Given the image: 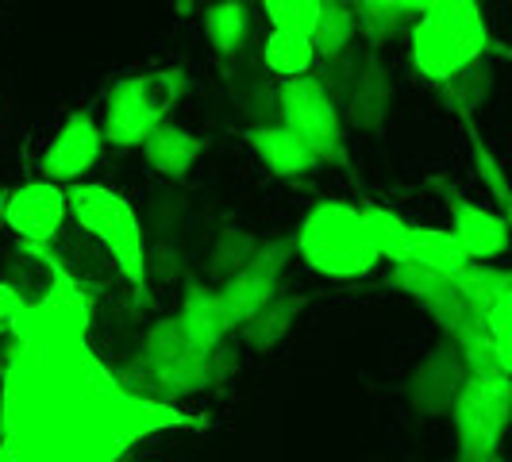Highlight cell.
Segmentation results:
<instances>
[{"mask_svg":"<svg viewBox=\"0 0 512 462\" xmlns=\"http://www.w3.org/2000/svg\"><path fill=\"white\" fill-rule=\"evenodd\" d=\"M58 270L51 301L12 328L0 393V462H124L154 432L189 428L174 405L128 393L85 339L89 305Z\"/></svg>","mask_w":512,"mask_h":462,"instance_id":"1","label":"cell"},{"mask_svg":"<svg viewBox=\"0 0 512 462\" xmlns=\"http://www.w3.org/2000/svg\"><path fill=\"white\" fill-rule=\"evenodd\" d=\"M66 212L74 216L77 231L93 239L112 266L128 278L139 305H151V266H147V231L139 224L135 208L124 193L97 185V181H77L66 189Z\"/></svg>","mask_w":512,"mask_h":462,"instance_id":"2","label":"cell"},{"mask_svg":"<svg viewBox=\"0 0 512 462\" xmlns=\"http://www.w3.org/2000/svg\"><path fill=\"white\" fill-rule=\"evenodd\" d=\"M489 27L482 16V4L474 0H424L420 16L412 20V70L443 85L447 77H455L466 70L470 62L489 54Z\"/></svg>","mask_w":512,"mask_h":462,"instance_id":"3","label":"cell"},{"mask_svg":"<svg viewBox=\"0 0 512 462\" xmlns=\"http://www.w3.org/2000/svg\"><path fill=\"white\" fill-rule=\"evenodd\" d=\"M120 385L135 397H151L162 405H174L181 397H193L201 389H212L208 374V355L189 343L181 332L178 316H166L147 328L143 351L128 370H116Z\"/></svg>","mask_w":512,"mask_h":462,"instance_id":"4","label":"cell"},{"mask_svg":"<svg viewBox=\"0 0 512 462\" xmlns=\"http://www.w3.org/2000/svg\"><path fill=\"white\" fill-rule=\"evenodd\" d=\"M293 251L308 270L335 282L366 278L382 262L366 235L362 208L347 201H316L308 208L301 228L293 231Z\"/></svg>","mask_w":512,"mask_h":462,"instance_id":"5","label":"cell"},{"mask_svg":"<svg viewBox=\"0 0 512 462\" xmlns=\"http://www.w3.org/2000/svg\"><path fill=\"white\" fill-rule=\"evenodd\" d=\"M185 85H189V77H185L181 66L116 81L112 93H108V104H104V143H112V147H143V139L158 124H166V116L181 101Z\"/></svg>","mask_w":512,"mask_h":462,"instance_id":"6","label":"cell"},{"mask_svg":"<svg viewBox=\"0 0 512 462\" xmlns=\"http://www.w3.org/2000/svg\"><path fill=\"white\" fill-rule=\"evenodd\" d=\"M447 416L459 436V462H489L509 432L512 378L509 374H470Z\"/></svg>","mask_w":512,"mask_h":462,"instance_id":"7","label":"cell"},{"mask_svg":"<svg viewBox=\"0 0 512 462\" xmlns=\"http://www.w3.org/2000/svg\"><path fill=\"white\" fill-rule=\"evenodd\" d=\"M278 124L293 131L316 162H328L339 170L351 166L343 112L324 97V89L312 77H293L278 85Z\"/></svg>","mask_w":512,"mask_h":462,"instance_id":"8","label":"cell"},{"mask_svg":"<svg viewBox=\"0 0 512 462\" xmlns=\"http://www.w3.org/2000/svg\"><path fill=\"white\" fill-rule=\"evenodd\" d=\"M293 255H297V251H293V235L262 239L258 251L251 255V262H247L239 274H231L228 282H220L212 289L216 312H220V320H224L228 332L243 328L258 308L278 293V282H282L285 266L293 262Z\"/></svg>","mask_w":512,"mask_h":462,"instance_id":"9","label":"cell"},{"mask_svg":"<svg viewBox=\"0 0 512 462\" xmlns=\"http://www.w3.org/2000/svg\"><path fill=\"white\" fill-rule=\"evenodd\" d=\"M385 285H393L397 293L412 297V301L439 324L443 339H451V343H459L474 324H482V320L459 301V293H455L451 278L432 274V270H424V266H416V262H397V266H389Z\"/></svg>","mask_w":512,"mask_h":462,"instance_id":"10","label":"cell"},{"mask_svg":"<svg viewBox=\"0 0 512 462\" xmlns=\"http://www.w3.org/2000/svg\"><path fill=\"white\" fill-rule=\"evenodd\" d=\"M66 189L51 181H27L20 189H8L4 228L27 247H51L66 224Z\"/></svg>","mask_w":512,"mask_h":462,"instance_id":"11","label":"cell"},{"mask_svg":"<svg viewBox=\"0 0 512 462\" xmlns=\"http://www.w3.org/2000/svg\"><path fill=\"white\" fill-rule=\"evenodd\" d=\"M443 201H447V212H451V235L462 247V255L470 262H489V258L505 255L509 251V216L493 212L486 205H474L470 197H462L455 185L447 181H432Z\"/></svg>","mask_w":512,"mask_h":462,"instance_id":"12","label":"cell"},{"mask_svg":"<svg viewBox=\"0 0 512 462\" xmlns=\"http://www.w3.org/2000/svg\"><path fill=\"white\" fill-rule=\"evenodd\" d=\"M466 378L470 374H466V366L459 359V347L451 339H439L436 347H432V355L409 374L405 393H409L416 412H424V416H447Z\"/></svg>","mask_w":512,"mask_h":462,"instance_id":"13","label":"cell"},{"mask_svg":"<svg viewBox=\"0 0 512 462\" xmlns=\"http://www.w3.org/2000/svg\"><path fill=\"white\" fill-rule=\"evenodd\" d=\"M101 147H104L101 124L89 112H74L62 124V131L51 139V147H47L43 162H39L43 181H51V185L70 181V185H77V181L93 170V162L101 158Z\"/></svg>","mask_w":512,"mask_h":462,"instance_id":"14","label":"cell"},{"mask_svg":"<svg viewBox=\"0 0 512 462\" xmlns=\"http://www.w3.org/2000/svg\"><path fill=\"white\" fill-rule=\"evenodd\" d=\"M389 108H393V77L385 70L382 54L362 51L359 77H355V89H351L343 112L359 131H382L389 120Z\"/></svg>","mask_w":512,"mask_h":462,"instance_id":"15","label":"cell"},{"mask_svg":"<svg viewBox=\"0 0 512 462\" xmlns=\"http://www.w3.org/2000/svg\"><path fill=\"white\" fill-rule=\"evenodd\" d=\"M247 143L251 151L262 158V166L274 178H305L320 162L308 154V147L282 124H266V128H247Z\"/></svg>","mask_w":512,"mask_h":462,"instance_id":"16","label":"cell"},{"mask_svg":"<svg viewBox=\"0 0 512 462\" xmlns=\"http://www.w3.org/2000/svg\"><path fill=\"white\" fill-rule=\"evenodd\" d=\"M143 154H147L151 170H158L162 178L181 181L193 170V162L205 154V139L166 120V124H158V128L143 139Z\"/></svg>","mask_w":512,"mask_h":462,"instance_id":"17","label":"cell"},{"mask_svg":"<svg viewBox=\"0 0 512 462\" xmlns=\"http://www.w3.org/2000/svg\"><path fill=\"white\" fill-rule=\"evenodd\" d=\"M308 293H274L266 305L258 308L255 316L243 324V328H235L239 332V339L251 347V351H270V347H278L285 335H289V328L297 324V316L308 308Z\"/></svg>","mask_w":512,"mask_h":462,"instance_id":"18","label":"cell"},{"mask_svg":"<svg viewBox=\"0 0 512 462\" xmlns=\"http://www.w3.org/2000/svg\"><path fill=\"white\" fill-rule=\"evenodd\" d=\"M178 324H181V332L189 335V343H193L197 351H205V355L216 343L228 339V328H224V320H220V312H216V297H212V289H208L201 278H189V282H185Z\"/></svg>","mask_w":512,"mask_h":462,"instance_id":"19","label":"cell"},{"mask_svg":"<svg viewBox=\"0 0 512 462\" xmlns=\"http://www.w3.org/2000/svg\"><path fill=\"white\" fill-rule=\"evenodd\" d=\"M420 8L424 0H359L351 4V16H355V31L366 39V51H378L420 16Z\"/></svg>","mask_w":512,"mask_h":462,"instance_id":"20","label":"cell"},{"mask_svg":"<svg viewBox=\"0 0 512 462\" xmlns=\"http://www.w3.org/2000/svg\"><path fill=\"white\" fill-rule=\"evenodd\" d=\"M493 85H497V74H493V62L486 58H478V62H470L466 70H459L455 77H447L443 85H439V97L443 104L459 116V120H474V112L489 101V93H493Z\"/></svg>","mask_w":512,"mask_h":462,"instance_id":"21","label":"cell"},{"mask_svg":"<svg viewBox=\"0 0 512 462\" xmlns=\"http://www.w3.org/2000/svg\"><path fill=\"white\" fill-rule=\"evenodd\" d=\"M405 262H416L432 274H443V278H455L470 258L462 255V247L455 243V235L443 228H420V224H409V251H405Z\"/></svg>","mask_w":512,"mask_h":462,"instance_id":"22","label":"cell"},{"mask_svg":"<svg viewBox=\"0 0 512 462\" xmlns=\"http://www.w3.org/2000/svg\"><path fill=\"white\" fill-rule=\"evenodd\" d=\"M451 285H455L462 305L482 320L505 293H512V274L501 270V266H489V262H466L459 274L451 278Z\"/></svg>","mask_w":512,"mask_h":462,"instance_id":"23","label":"cell"},{"mask_svg":"<svg viewBox=\"0 0 512 462\" xmlns=\"http://www.w3.org/2000/svg\"><path fill=\"white\" fill-rule=\"evenodd\" d=\"M262 66L270 74H278L282 81L293 77H308L316 66V51L305 35H289V31H270L262 39Z\"/></svg>","mask_w":512,"mask_h":462,"instance_id":"24","label":"cell"},{"mask_svg":"<svg viewBox=\"0 0 512 462\" xmlns=\"http://www.w3.org/2000/svg\"><path fill=\"white\" fill-rule=\"evenodd\" d=\"M205 35L220 54H239L251 35V8L243 0H220L205 8Z\"/></svg>","mask_w":512,"mask_h":462,"instance_id":"25","label":"cell"},{"mask_svg":"<svg viewBox=\"0 0 512 462\" xmlns=\"http://www.w3.org/2000/svg\"><path fill=\"white\" fill-rule=\"evenodd\" d=\"M312 51L320 58H335L347 47H355V16H351V4L343 0H320V20L308 35Z\"/></svg>","mask_w":512,"mask_h":462,"instance_id":"26","label":"cell"},{"mask_svg":"<svg viewBox=\"0 0 512 462\" xmlns=\"http://www.w3.org/2000/svg\"><path fill=\"white\" fill-rule=\"evenodd\" d=\"M362 224H366V235L374 243V251L382 262L397 266L405 262V251H409V220H401L393 208L382 205H366L362 208Z\"/></svg>","mask_w":512,"mask_h":462,"instance_id":"27","label":"cell"},{"mask_svg":"<svg viewBox=\"0 0 512 462\" xmlns=\"http://www.w3.org/2000/svg\"><path fill=\"white\" fill-rule=\"evenodd\" d=\"M359 66H362L359 47H347V51L335 54V58H320V70L308 77H312V81L324 89V97L343 112V108H347V97H351V89H355Z\"/></svg>","mask_w":512,"mask_h":462,"instance_id":"28","label":"cell"},{"mask_svg":"<svg viewBox=\"0 0 512 462\" xmlns=\"http://www.w3.org/2000/svg\"><path fill=\"white\" fill-rule=\"evenodd\" d=\"M258 243L251 231H239V228H224L216 235V247H212V255H208V274L216 278V282H228L231 274H239L251 255L258 251Z\"/></svg>","mask_w":512,"mask_h":462,"instance_id":"29","label":"cell"},{"mask_svg":"<svg viewBox=\"0 0 512 462\" xmlns=\"http://www.w3.org/2000/svg\"><path fill=\"white\" fill-rule=\"evenodd\" d=\"M270 31H289V35H312L320 20V0H266L262 4Z\"/></svg>","mask_w":512,"mask_h":462,"instance_id":"30","label":"cell"},{"mask_svg":"<svg viewBox=\"0 0 512 462\" xmlns=\"http://www.w3.org/2000/svg\"><path fill=\"white\" fill-rule=\"evenodd\" d=\"M470 158H474V170H478L482 185L493 193L497 212H501V216H509V212H512V193H509V181H505V170H501V162L493 158V151L486 147V139H482L474 128H470Z\"/></svg>","mask_w":512,"mask_h":462,"instance_id":"31","label":"cell"},{"mask_svg":"<svg viewBox=\"0 0 512 462\" xmlns=\"http://www.w3.org/2000/svg\"><path fill=\"white\" fill-rule=\"evenodd\" d=\"M482 328H486L489 343H493V355L501 362V370L512 378V293H505V297L482 316Z\"/></svg>","mask_w":512,"mask_h":462,"instance_id":"32","label":"cell"},{"mask_svg":"<svg viewBox=\"0 0 512 462\" xmlns=\"http://www.w3.org/2000/svg\"><path fill=\"white\" fill-rule=\"evenodd\" d=\"M235 366H239V351H235V343H216L212 351H208V374H212V385L228 382L231 374H235Z\"/></svg>","mask_w":512,"mask_h":462,"instance_id":"33","label":"cell"},{"mask_svg":"<svg viewBox=\"0 0 512 462\" xmlns=\"http://www.w3.org/2000/svg\"><path fill=\"white\" fill-rule=\"evenodd\" d=\"M27 301L20 297V289L8 282H0V332H12L16 324H20V316H24Z\"/></svg>","mask_w":512,"mask_h":462,"instance_id":"34","label":"cell"},{"mask_svg":"<svg viewBox=\"0 0 512 462\" xmlns=\"http://www.w3.org/2000/svg\"><path fill=\"white\" fill-rule=\"evenodd\" d=\"M4 208H8V189L0 185V228H4Z\"/></svg>","mask_w":512,"mask_h":462,"instance_id":"35","label":"cell"},{"mask_svg":"<svg viewBox=\"0 0 512 462\" xmlns=\"http://www.w3.org/2000/svg\"><path fill=\"white\" fill-rule=\"evenodd\" d=\"M489 462H497V459H489Z\"/></svg>","mask_w":512,"mask_h":462,"instance_id":"36","label":"cell"}]
</instances>
